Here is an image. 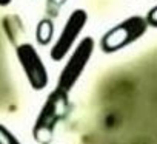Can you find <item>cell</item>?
<instances>
[{"mask_svg": "<svg viewBox=\"0 0 157 144\" xmlns=\"http://www.w3.org/2000/svg\"><path fill=\"white\" fill-rule=\"evenodd\" d=\"M43 34V37L39 40L40 43H48L51 36H52V23L49 20H42L37 27V37H40Z\"/></svg>", "mask_w": 157, "mask_h": 144, "instance_id": "cell-6", "label": "cell"}, {"mask_svg": "<svg viewBox=\"0 0 157 144\" xmlns=\"http://www.w3.org/2000/svg\"><path fill=\"white\" fill-rule=\"evenodd\" d=\"M13 3V0H0V8H6Z\"/></svg>", "mask_w": 157, "mask_h": 144, "instance_id": "cell-9", "label": "cell"}, {"mask_svg": "<svg viewBox=\"0 0 157 144\" xmlns=\"http://www.w3.org/2000/svg\"><path fill=\"white\" fill-rule=\"evenodd\" d=\"M94 48H96V40L91 36L83 37L72 48L65 67L62 68L60 75H59L57 85H56L57 88L69 93L75 87V84L82 78L85 68L88 67V64L94 54Z\"/></svg>", "mask_w": 157, "mask_h": 144, "instance_id": "cell-3", "label": "cell"}, {"mask_svg": "<svg viewBox=\"0 0 157 144\" xmlns=\"http://www.w3.org/2000/svg\"><path fill=\"white\" fill-rule=\"evenodd\" d=\"M146 22H148L149 27L157 28V5L149 10V13H148V16H146Z\"/></svg>", "mask_w": 157, "mask_h": 144, "instance_id": "cell-8", "label": "cell"}, {"mask_svg": "<svg viewBox=\"0 0 157 144\" xmlns=\"http://www.w3.org/2000/svg\"><path fill=\"white\" fill-rule=\"evenodd\" d=\"M146 17L142 16H131L120 23L109 28L100 39V50L106 54L117 53L129 45H132L136 40H139L148 30Z\"/></svg>", "mask_w": 157, "mask_h": 144, "instance_id": "cell-2", "label": "cell"}, {"mask_svg": "<svg viewBox=\"0 0 157 144\" xmlns=\"http://www.w3.org/2000/svg\"><path fill=\"white\" fill-rule=\"evenodd\" d=\"M16 56L25 73V78L29 87L36 92L46 88V85L49 84V75H48V68L42 56L39 54L37 48L29 42L20 43L16 48Z\"/></svg>", "mask_w": 157, "mask_h": 144, "instance_id": "cell-5", "label": "cell"}, {"mask_svg": "<svg viewBox=\"0 0 157 144\" xmlns=\"http://www.w3.org/2000/svg\"><path fill=\"white\" fill-rule=\"evenodd\" d=\"M86 22H88V13L82 8L74 10L68 16L60 34L57 36L56 42L52 43V47L49 50V57L52 60L60 62L66 57L68 53L72 51V48L75 47V43L78 40V36L83 33V30L86 27Z\"/></svg>", "mask_w": 157, "mask_h": 144, "instance_id": "cell-4", "label": "cell"}, {"mask_svg": "<svg viewBox=\"0 0 157 144\" xmlns=\"http://www.w3.org/2000/svg\"><path fill=\"white\" fill-rule=\"evenodd\" d=\"M69 110V93L54 88L43 102L33 127V136L39 144H49L54 138L56 129Z\"/></svg>", "mask_w": 157, "mask_h": 144, "instance_id": "cell-1", "label": "cell"}, {"mask_svg": "<svg viewBox=\"0 0 157 144\" xmlns=\"http://www.w3.org/2000/svg\"><path fill=\"white\" fill-rule=\"evenodd\" d=\"M0 144H22V142L6 125L0 124Z\"/></svg>", "mask_w": 157, "mask_h": 144, "instance_id": "cell-7", "label": "cell"}]
</instances>
